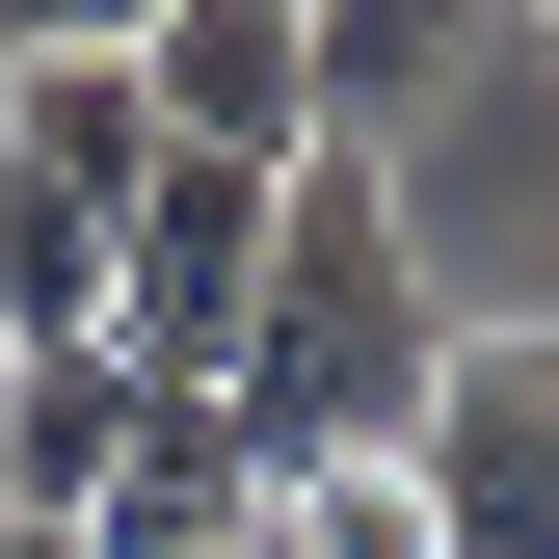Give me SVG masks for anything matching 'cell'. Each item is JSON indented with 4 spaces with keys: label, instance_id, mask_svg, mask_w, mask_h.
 <instances>
[{
    "label": "cell",
    "instance_id": "obj_2",
    "mask_svg": "<svg viewBox=\"0 0 559 559\" xmlns=\"http://www.w3.org/2000/svg\"><path fill=\"white\" fill-rule=\"evenodd\" d=\"M133 187H160V107H133L107 53H27V81H0V373H27V346H107Z\"/></svg>",
    "mask_w": 559,
    "mask_h": 559
},
{
    "label": "cell",
    "instance_id": "obj_11",
    "mask_svg": "<svg viewBox=\"0 0 559 559\" xmlns=\"http://www.w3.org/2000/svg\"><path fill=\"white\" fill-rule=\"evenodd\" d=\"M0 559H81V533H27V507H0Z\"/></svg>",
    "mask_w": 559,
    "mask_h": 559
},
{
    "label": "cell",
    "instance_id": "obj_1",
    "mask_svg": "<svg viewBox=\"0 0 559 559\" xmlns=\"http://www.w3.org/2000/svg\"><path fill=\"white\" fill-rule=\"evenodd\" d=\"M427 373H453L427 214H400V160H373V133H320V160H294V214H266L240 427H266V479H320V453H400V427H427Z\"/></svg>",
    "mask_w": 559,
    "mask_h": 559
},
{
    "label": "cell",
    "instance_id": "obj_6",
    "mask_svg": "<svg viewBox=\"0 0 559 559\" xmlns=\"http://www.w3.org/2000/svg\"><path fill=\"white\" fill-rule=\"evenodd\" d=\"M133 427H160V373H133V346H27V373H0V507H27V533H107Z\"/></svg>",
    "mask_w": 559,
    "mask_h": 559
},
{
    "label": "cell",
    "instance_id": "obj_8",
    "mask_svg": "<svg viewBox=\"0 0 559 559\" xmlns=\"http://www.w3.org/2000/svg\"><path fill=\"white\" fill-rule=\"evenodd\" d=\"M294 27H320V133H400V107L453 81V27H479V0H294Z\"/></svg>",
    "mask_w": 559,
    "mask_h": 559
},
{
    "label": "cell",
    "instance_id": "obj_7",
    "mask_svg": "<svg viewBox=\"0 0 559 559\" xmlns=\"http://www.w3.org/2000/svg\"><path fill=\"white\" fill-rule=\"evenodd\" d=\"M240 533H266V427H240V400H160L81 559H240Z\"/></svg>",
    "mask_w": 559,
    "mask_h": 559
},
{
    "label": "cell",
    "instance_id": "obj_4",
    "mask_svg": "<svg viewBox=\"0 0 559 559\" xmlns=\"http://www.w3.org/2000/svg\"><path fill=\"white\" fill-rule=\"evenodd\" d=\"M266 214L294 187H240V160H160L133 187V240H107V346L160 400H240V320H266Z\"/></svg>",
    "mask_w": 559,
    "mask_h": 559
},
{
    "label": "cell",
    "instance_id": "obj_3",
    "mask_svg": "<svg viewBox=\"0 0 559 559\" xmlns=\"http://www.w3.org/2000/svg\"><path fill=\"white\" fill-rule=\"evenodd\" d=\"M400 479H427V559H559V320H453Z\"/></svg>",
    "mask_w": 559,
    "mask_h": 559
},
{
    "label": "cell",
    "instance_id": "obj_9",
    "mask_svg": "<svg viewBox=\"0 0 559 559\" xmlns=\"http://www.w3.org/2000/svg\"><path fill=\"white\" fill-rule=\"evenodd\" d=\"M266 559H427V479H400V453H320V479H266Z\"/></svg>",
    "mask_w": 559,
    "mask_h": 559
},
{
    "label": "cell",
    "instance_id": "obj_5",
    "mask_svg": "<svg viewBox=\"0 0 559 559\" xmlns=\"http://www.w3.org/2000/svg\"><path fill=\"white\" fill-rule=\"evenodd\" d=\"M133 107H160V160H240V187H294V160H320V27H294V0H160Z\"/></svg>",
    "mask_w": 559,
    "mask_h": 559
},
{
    "label": "cell",
    "instance_id": "obj_10",
    "mask_svg": "<svg viewBox=\"0 0 559 559\" xmlns=\"http://www.w3.org/2000/svg\"><path fill=\"white\" fill-rule=\"evenodd\" d=\"M0 53H107V81H133V53H160V0H0Z\"/></svg>",
    "mask_w": 559,
    "mask_h": 559
},
{
    "label": "cell",
    "instance_id": "obj_12",
    "mask_svg": "<svg viewBox=\"0 0 559 559\" xmlns=\"http://www.w3.org/2000/svg\"><path fill=\"white\" fill-rule=\"evenodd\" d=\"M240 559H266V533H240Z\"/></svg>",
    "mask_w": 559,
    "mask_h": 559
}]
</instances>
